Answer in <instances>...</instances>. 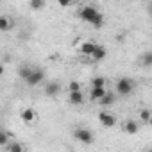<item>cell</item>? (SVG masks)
I'll use <instances>...</instances> for the list:
<instances>
[{
  "mask_svg": "<svg viewBox=\"0 0 152 152\" xmlns=\"http://www.w3.org/2000/svg\"><path fill=\"white\" fill-rule=\"evenodd\" d=\"M99 120H100V124H102L104 127H113V125L116 124V118H115L111 113H106V111H102V113L99 115Z\"/></svg>",
  "mask_w": 152,
  "mask_h": 152,
  "instance_id": "8992f818",
  "label": "cell"
},
{
  "mask_svg": "<svg viewBox=\"0 0 152 152\" xmlns=\"http://www.w3.org/2000/svg\"><path fill=\"white\" fill-rule=\"evenodd\" d=\"M132 90H134V83H132L131 79H127V77H124V79H120V81L116 83V93L122 95V97L131 95Z\"/></svg>",
  "mask_w": 152,
  "mask_h": 152,
  "instance_id": "7a4b0ae2",
  "label": "cell"
},
{
  "mask_svg": "<svg viewBox=\"0 0 152 152\" xmlns=\"http://www.w3.org/2000/svg\"><path fill=\"white\" fill-rule=\"evenodd\" d=\"M95 45H97V43H93V41H84V43L81 45V48H79V50H81V54H83V56H91V54H93V50H95Z\"/></svg>",
  "mask_w": 152,
  "mask_h": 152,
  "instance_id": "8fae6325",
  "label": "cell"
},
{
  "mask_svg": "<svg viewBox=\"0 0 152 152\" xmlns=\"http://www.w3.org/2000/svg\"><path fill=\"white\" fill-rule=\"evenodd\" d=\"M57 4H59L61 7H68V6L72 4V0H57Z\"/></svg>",
  "mask_w": 152,
  "mask_h": 152,
  "instance_id": "603a6c76",
  "label": "cell"
},
{
  "mask_svg": "<svg viewBox=\"0 0 152 152\" xmlns=\"http://www.w3.org/2000/svg\"><path fill=\"white\" fill-rule=\"evenodd\" d=\"M45 81V72L41 70V68H32L31 70V75L25 79V83L29 84V86H38L39 83H43Z\"/></svg>",
  "mask_w": 152,
  "mask_h": 152,
  "instance_id": "3957f363",
  "label": "cell"
},
{
  "mask_svg": "<svg viewBox=\"0 0 152 152\" xmlns=\"http://www.w3.org/2000/svg\"><path fill=\"white\" fill-rule=\"evenodd\" d=\"M29 7L32 11H41L45 7V0H29Z\"/></svg>",
  "mask_w": 152,
  "mask_h": 152,
  "instance_id": "5bb4252c",
  "label": "cell"
},
{
  "mask_svg": "<svg viewBox=\"0 0 152 152\" xmlns=\"http://www.w3.org/2000/svg\"><path fill=\"white\" fill-rule=\"evenodd\" d=\"M73 136H75V140H79L81 143H86V145L93 143V132H91L90 129L79 127V129H75V131H73Z\"/></svg>",
  "mask_w": 152,
  "mask_h": 152,
  "instance_id": "277c9868",
  "label": "cell"
},
{
  "mask_svg": "<svg viewBox=\"0 0 152 152\" xmlns=\"http://www.w3.org/2000/svg\"><path fill=\"white\" fill-rule=\"evenodd\" d=\"M6 147L9 148V152H23V145H20V143H9L7 141Z\"/></svg>",
  "mask_w": 152,
  "mask_h": 152,
  "instance_id": "e0dca14e",
  "label": "cell"
},
{
  "mask_svg": "<svg viewBox=\"0 0 152 152\" xmlns=\"http://www.w3.org/2000/svg\"><path fill=\"white\" fill-rule=\"evenodd\" d=\"M106 93H107L106 86H95V88H91L90 99H91V100H99V99H102V97H104Z\"/></svg>",
  "mask_w": 152,
  "mask_h": 152,
  "instance_id": "9c48e42d",
  "label": "cell"
},
{
  "mask_svg": "<svg viewBox=\"0 0 152 152\" xmlns=\"http://www.w3.org/2000/svg\"><path fill=\"white\" fill-rule=\"evenodd\" d=\"M59 91H61V84L57 81H52L45 86V95H48V97H57Z\"/></svg>",
  "mask_w": 152,
  "mask_h": 152,
  "instance_id": "5b68a950",
  "label": "cell"
},
{
  "mask_svg": "<svg viewBox=\"0 0 152 152\" xmlns=\"http://www.w3.org/2000/svg\"><path fill=\"white\" fill-rule=\"evenodd\" d=\"M2 73H4V66H2V64H0V75H2Z\"/></svg>",
  "mask_w": 152,
  "mask_h": 152,
  "instance_id": "cb8c5ba5",
  "label": "cell"
},
{
  "mask_svg": "<svg viewBox=\"0 0 152 152\" xmlns=\"http://www.w3.org/2000/svg\"><path fill=\"white\" fill-rule=\"evenodd\" d=\"M7 138H9V136H7L2 129H0V145H2V147H6V145H7Z\"/></svg>",
  "mask_w": 152,
  "mask_h": 152,
  "instance_id": "7402d4cb",
  "label": "cell"
},
{
  "mask_svg": "<svg viewBox=\"0 0 152 152\" xmlns=\"http://www.w3.org/2000/svg\"><path fill=\"white\" fill-rule=\"evenodd\" d=\"M34 118H36V115H34V111H32L31 107H25V109L22 111V120H23L25 124H31Z\"/></svg>",
  "mask_w": 152,
  "mask_h": 152,
  "instance_id": "7c38bea8",
  "label": "cell"
},
{
  "mask_svg": "<svg viewBox=\"0 0 152 152\" xmlns=\"http://www.w3.org/2000/svg\"><path fill=\"white\" fill-rule=\"evenodd\" d=\"M68 90H70V91H75V90H81V83H79V81H72V83L68 84Z\"/></svg>",
  "mask_w": 152,
  "mask_h": 152,
  "instance_id": "44dd1931",
  "label": "cell"
},
{
  "mask_svg": "<svg viewBox=\"0 0 152 152\" xmlns=\"http://www.w3.org/2000/svg\"><path fill=\"white\" fill-rule=\"evenodd\" d=\"M140 118H141L145 124H148V122H150V109H141V113H140Z\"/></svg>",
  "mask_w": 152,
  "mask_h": 152,
  "instance_id": "d6986e66",
  "label": "cell"
},
{
  "mask_svg": "<svg viewBox=\"0 0 152 152\" xmlns=\"http://www.w3.org/2000/svg\"><path fill=\"white\" fill-rule=\"evenodd\" d=\"M68 99L73 106H81L84 102V97H83V91L81 90H75V91H70L68 93Z\"/></svg>",
  "mask_w": 152,
  "mask_h": 152,
  "instance_id": "52a82bcc",
  "label": "cell"
},
{
  "mask_svg": "<svg viewBox=\"0 0 152 152\" xmlns=\"http://www.w3.org/2000/svg\"><path fill=\"white\" fill-rule=\"evenodd\" d=\"M79 18L84 20V22H88V23H91L93 27H102V25H104V16H102L95 7H91V6L83 7V9L79 11Z\"/></svg>",
  "mask_w": 152,
  "mask_h": 152,
  "instance_id": "6da1fadb",
  "label": "cell"
},
{
  "mask_svg": "<svg viewBox=\"0 0 152 152\" xmlns=\"http://www.w3.org/2000/svg\"><path fill=\"white\" fill-rule=\"evenodd\" d=\"M0 56H2V52H0Z\"/></svg>",
  "mask_w": 152,
  "mask_h": 152,
  "instance_id": "d4e9b609",
  "label": "cell"
},
{
  "mask_svg": "<svg viewBox=\"0 0 152 152\" xmlns=\"http://www.w3.org/2000/svg\"><path fill=\"white\" fill-rule=\"evenodd\" d=\"M31 70H32V68H31V66H27V64H23V66H20V68H18V75H20V79H22V81H25L29 75H31Z\"/></svg>",
  "mask_w": 152,
  "mask_h": 152,
  "instance_id": "2e32d148",
  "label": "cell"
},
{
  "mask_svg": "<svg viewBox=\"0 0 152 152\" xmlns=\"http://www.w3.org/2000/svg\"><path fill=\"white\" fill-rule=\"evenodd\" d=\"M13 27V20L7 18V16H0V32H4V31H9Z\"/></svg>",
  "mask_w": 152,
  "mask_h": 152,
  "instance_id": "4fadbf2b",
  "label": "cell"
},
{
  "mask_svg": "<svg viewBox=\"0 0 152 152\" xmlns=\"http://www.w3.org/2000/svg\"><path fill=\"white\" fill-rule=\"evenodd\" d=\"M106 56H107V50H106V47H102V45H95V50H93V54H91L93 61H102Z\"/></svg>",
  "mask_w": 152,
  "mask_h": 152,
  "instance_id": "ba28073f",
  "label": "cell"
},
{
  "mask_svg": "<svg viewBox=\"0 0 152 152\" xmlns=\"http://www.w3.org/2000/svg\"><path fill=\"white\" fill-rule=\"evenodd\" d=\"M150 64H152V52H145V56H143V66L148 68Z\"/></svg>",
  "mask_w": 152,
  "mask_h": 152,
  "instance_id": "ac0fdd59",
  "label": "cell"
},
{
  "mask_svg": "<svg viewBox=\"0 0 152 152\" xmlns=\"http://www.w3.org/2000/svg\"><path fill=\"white\" fill-rule=\"evenodd\" d=\"M124 129H125L127 134H136V132L140 131V125H138L136 120H127V122L124 124Z\"/></svg>",
  "mask_w": 152,
  "mask_h": 152,
  "instance_id": "30bf717a",
  "label": "cell"
},
{
  "mask_svg": "<svg viewBox=\"0 0 152 152\" xmlns=\"http://www.w3.org/2000/svg\"><path fill=\"white\" fill-rule=\"evenodd\" d=\"M91 84H93V88H95V86H106V79H104V77H95V79L91 81Z\"/></svg>",
  "mask_w": 152,
  "mask_h": 152,
  "instance_id": "ffe728a7",
  "label": "cell"
},
{
  "mask_svg": "<svg viewBox=\"0 0 152 152\" xmlns=\"http://www.w3.org/2000/svg\"><path fill=\"white\" fill-rule=\"evenodd\" d=\"M113 102H115V95H111L109 91H107L102 99H99V104H100V106H111Z\"/></svg>",
  "mask_w": 152,
  "mask_h": 152,
  "instance_id": "9a60e30c",
  "label": "cell"
}]
</instances>
